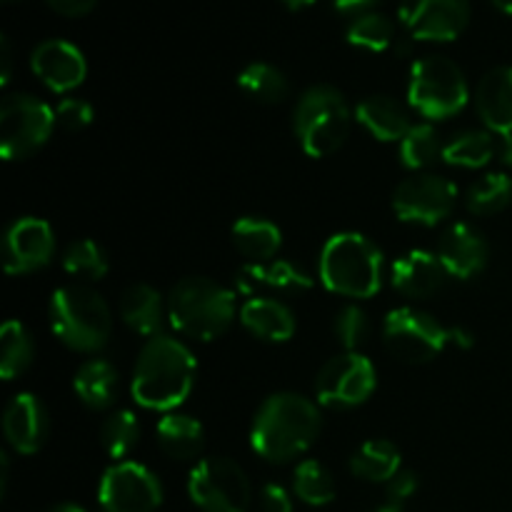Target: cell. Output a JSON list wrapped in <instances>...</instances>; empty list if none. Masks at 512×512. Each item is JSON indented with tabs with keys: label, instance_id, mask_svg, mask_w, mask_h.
Returning <instances> with one entry per match:
<instances>
[{
	"label": "cell",
	"instance_id": "6da1fadb",
	"mask_svg": "<svg viewBox=\"0 0 512 512\" xmlns=\"http://www.w3.org/2000/svg\"><path fill=\"white\" fill-rule=\"evenodd\" d=\"M195 373L198 363L188 345L160 333L140 348L130 390L145 410L173 413L193 390Z\"/></svg>",
	"mask_w": 512,
	"mask_h": 512
},
{
	"label": "cell",
	"instance_id": "7a4b0ae2",
	"mask_svg": "<svg viewBox=\"0 0 512 512\" xmlns=\"http://www.w3.org/2000/svg\"><path fill=\"white\" fill-rule=\"evenodd\" d=\"M323 420L313 400L275 393L260 405L250 428V445L268 463H290L313 448Z\"/></svg>",
	"mask_w": 512,
	"mask_h": 512
},
{
	"label": "cell",
	"instance_id": "3957f363",
	"mask_svg": "<svg viewBox=\"0 0 512 512\" xmlns=\"http://www.w3.org/2000/svg\"><path fill=\"white\" fill-rule=\"evenodd\" d=\"M238 315L235 293L210 278H185L168 295V320L185 338L210 343L233 325Z\"/></svg>",
	"mask_w": 512,
	"mask_h": 512
},
{
	"label": "cell",
	"instance_id": "277c9868",
	"mask_svg": "<svg viewBox=\"0 0 512 512\" xmlns=\"http://www.w3.org/2000/svg\"><path fill=\"white\" fill-rule=\"evenodd\" d=\"M320 280L343 298H373L383 288V250L360 233H338L320 250Z\"/></svg>",
	"mask_w": 512,
	"mask_h": 512
},
{
	"label": "cell",
	"instance_id": "5b68a950",
	"mask_svg": "<svg viewBox=\"0 0 512 512\" xmlns=\"http://www.w3.org/2000/svg\"><path fill=\"white\" fill-rule=\"evenodd\" d=\"M48 318L55 338L78 353H98L113 330L108 303L88 285H65L55 290Z\"/></svg>",
	"mask_w": 512,
	"mask_h": 512
},
{
	"label": "cell",
	"instance_id": "8992f818",
	"mask_svg": "<svg viewBox=\"0 0 512 512\" xmlns=\"http://www.w3.org/2000/svg\"><path fill=\"white\" fill-rule=\"evenodd\" d=\"M353 113L348 100L333 85H313L300 95L293 113V130L310 158H325L348 140Z\"/></svg>",
	"mask_w": 512,
	"mask_h": 512
},
{
	"label": "cell",
	"instance_id": "52a82bcc",
	"mask_svg": "<svg viewBox=\"0 0 512 512\" xmlns=\"http://www.w3.org/2000/svg\"><path fill=\"white\" fill-rule=\"evenodd\" d=\"M470 90L465 73L445 55H425L410 68L408 103L428 120H448L468 105Z\"/></svg>",
	"mask_w": 512,
	"mask_h": 512
},
{
	"label": "cell",
	"instance_id": "ba28073f",
	"mask_svg": "<svg viewBox=\"0 0 512 512\" xmlns=\"http://www.w3.org/2000/svg\"><path fill=\"white\" fill-rule=\"evenodd\" d=\"M55 110L28 93H10L0 105V155L23 160L38 153L55 130Z\"/></svg>",
	"mask_w": 512,
	"mask_h": 512
},
{
	"label": "cell",
	"instance_id": "9c48e42d",
	"mask_svg": "<svg viewBox=\"0 0 512 512\" xmlns=\"http://www.w3.org/2000/svg\"><path fill=\"white\" fill-rule=\"evenodd\" d=\"M188 495L203 512H255L248 475L230 458L200 460L190 470Z\"/></svg>",
	"mask_w": 512,
	"mask_h": 512
},
{
	"label": "cell",
	"instance_id": "30bf717a",
	"mask_svg": "<svg viewBox=\"0 0 512 512\" xmlns=\"http://www.w3.org/2000/svg\"><path fill=\"white\" fill-rule=\"evenodd\" d=\"M385 348L410 365L430 363L450 345V328L418 308H395L383 323Z\"/></svg>",
	"mask_w": 512,
	"mask_h": 512
},
{
	"label": "cell",
	"instance_id": "8fae6325",
	"mask_svg": "<svg viewBox=\"0 0 512 512\" xmlns=\"http://www.w3.org/2000/svg\"><path fill=\"white\" fill-rule=\"evenodd\" d=\"M378 375L375 365L360 353H343L330 358L315 380V395L325 408L345 410L363 405L373 395Z\"/></svg>",
	"mask_w": 512,
	"mask_h": 512
},
{
	"label": "cell",
	"instance_id": "7c38bea8",
	"mask_svg": "<svg viewBox=\"0 0 512 512\" xmlns=\"http://www.w3.org/2000/svg\"><path fill=\"white\" fill-rule=\"evenodd\" d=\"M458 203V188L453 180L435 173H418L413 178L403 180L393 193V213L398 220L413 225H433L443 223Z\"/></svg>",
	"mask_w": 512,
	"mask_h": 512
},
{
	"label": "cell",
	"instance_id": "4fadbf2b",
	"mask_svg": "<svg viewBox=\"0 0 512 512\" xmlns=\"http://www.w3.org/2000/svg\"><path fill=\"white\" fill-rule=\"evenodd\" d=\"M98 500L103 512H155L163 503V485L150 468L123 460L105 470Z\"/></svg>",
	"mask_w": 512,
	"mask_h": 512
},
{
	"label": "cell",
	"instance_id": "5bb4252c",
	"mask_svg": "<svg viewBox=\"0 0 512 512\" xmlns=\"http://www.w3.org/2000/svg\"><path fill=\"white\" fill-rule=\"evenodd\" d=\"M400 25L413 40L448 43L470 23V0H400Z\"/></svg>",
	"mask_w": 512,
	"mask_h": 512
},
{
	"label": "cell",
	"instance_id": "9a60e30c",
	"mask_svg": "<svg viewBox=\"0 0 512 512\" xmlns=\"http://www.w3.org/2000/svg\"><path fill=\"white\" fill-rule=\"evenodd\" d=\"M55 255V233L45 220L18 218L3 238V268L8 275H28L45 268Z\"/></svg>",
	"mask_w": 512,
	"mask_h": 512
},
{
	"label": "cell",
	"instance_id": "2e32d148",
	"mask_svg": "<svg viewBox=\"0 0 512 512\" xmlns=\"http://www.w3.org/2000/svg\"><path fill=\"white\" fill-rule=\"evenodd\" d=\"M30 68L45 88L58 95L75 90L88 75V63H85L80 48L60 38L43 40L40 45H35L33 55H30Z\"/></svg>",
	"mask_w": 512,
	"mask_h": 512
},
{
	"label": "cell",
	"instance_id": "e0dca14e",
	"mask_svg": "<svg viewBox=\"0 0 512 512\" xmlns=\"http://www.w3.org/2000/svg\"><path fill=\"white\" fill-rule=\"evenodd\" d=\"M438 258L450 278L470 280L488 265L490 248L485 235L470 223H453L438 240Z\"/></svg>",
	"mask_w": 512,
	"mask_h": 512
},
{
	"label": "cell",
	"instance_id": "ac0fdd59",
	"mask_svg": "<svg viewBox=\"0 0 512 512\" xmlns=\"http://www.w3.org/2000/svg\"><path fill=\"white\" fill-rule=\"evenodd\" d=\"M3 433L18 455H35L48 438V410L33 393H18L3 413Z\"/></svg>",
	"mask_w": 512,
	"mask_h": 512
},
{
	"label": "cell",
	"instance_id": "d6986e66",
	"mask_svg": "<svg viewBox=\"0 0 512 512\" xmlns=\"http://www.w3.org/2000/svg\"><path fill=\"white\" fill-rule=\"evenodd\" d=\"M448 278L438 253L428 250H408L393 263V288L415 300L435 295Z\"/></svg>",
	"mask_w": 512,
	"mask_h": 512
},
{
	"label": "cell",
	"instance_id": "ffe728a7",
	"mask_svg": "<svg viewBox=\"0 0 512 512\" xmlns=\"http://www.w3.org/2000/svg\"><path fill=\"white\" fill-rule=\"evenodd\" d=\"M280 290V293H308L313 290V278L290 260H268V263H248L238 273L240 293L255 295L260 290Z\"/></svg>",
	"mask_w": 512,
	"mask_h": 512
},
{
	"label": "cell",
	"instance_id": "44dd1931",
	"mask_svg": "<svg viewBox=\"0 0 512 512\" xmlns=\"http://www.w3.org/2000/svg\"><path fill=\"white\" fill-rule=\"evenodd\" d=\"M475 105L485 128L493 133H512V65H498L480 78Z\"/></svg>",
	"mask_w": 512,
	"mask_h": 512
},
{
	"label": "cell",
	"instance_id": "7402d4cb",
	"mask_svg": "<svg viewBox=\"0 0 512 512\" xmlns=\"http://www.w3.org/2000/svg\"><path fill=\"white\" fill-rule=\"evenodd\" d=\"M240 323L255 338L268 340V343H285L295 335V315L285 303L275 298H255L245 300L240 308Z\"/></svg>",
	"mask_w": 512,
	"mask_h": 512
},
{
	"label": "cell",
	"instance_id": "603a6c76",
	"mask_svg": "<svg viewBox=\"0 0 512 512\" xmlns=\"http://www.w3.org/2000/svg\"><path fill=\"white\" fill-rule=\"evenodd\" d=\"M120 318L138 335L155 338V335H160V328L168 318V303H163L153 285L135 283L120 295Z\"/></svg>",
	"mask_w": 512,
	"mask_h": 512
},
{
	"label": "cell",
	"instance_id": "cb8c5ba5",
	"mask_svg": "<svg viewBox=\"0 0 512 512\" xmlns=\"http://www.w3.org/2000/svg\"><path fill=\"white\" fill-rule=\"evenodd\" d=\"M355 120L383 143H400L413 123L408 118V110L390 95H370L355 108Z\"/></svg>",
	"mask_w": 512,
	"mask_h": 512
},
{
	"label": "cell",
	"instance_id": "d4e9b609",
	"mask_svg": "<svg viewBox=\"0 0 512 512\" xmlns=\"http://www.w3.org/2000/svg\"><path fill=\"white\" fill-rule=\"evenodd\" d=\"M230 238L238 253L245 255L250 263H268L283 248V233L278 225L260 215H245L235 220Z\"/></svg>",
	"mask_w": 512,
	"mask_h": 512
},
{
	"label": "cell",
	"instance_id": "484cf974",
	"mask_svg": "<svg viewBox=\"0 0 512 512\" xmlns=\"http://www.w3.org/2000/svg\"><path fill=\"white\" fill-rule=\"evenodd\" d=\"M155 435H158L160 450L173 460H193L203 450L205 430L193 415L165 413L158 420Z\"/></svg>",
	"mask_w": 512,
	"mask_h": 512
},
{
	"label": "cell",
	"instance_id": "4316f807",
	"mask_svg": "<svg viewBox=\"0 0 512 512\" xmlns=\"http://www.w3.org/2000/svg\"><path fill=\"white\" fill-rule=\"evenodd\" d=\"M400 448L393 440L373 438L360 445L350 458V470L355 478L368 480V483H390L400 473Z\"/></svg>",
	"mask_w": 512,
	"mask_h": 512
},
{
	"label": "cell",
	"instance_id": "83f0119b",
	"mask_svg": "<svg viewBox=\"0 0 512 512\" xmlns=\"http://www.w3.org/2000/svg\"><path fill=\"white\" fill-rule=\"evenodd\" d=\"M73 390L93 410H105L113 405L115 393H118V370L108 360L93 358L80 365V370L73 378Z\"/></svg>",
	"mask_w": 512,
	"mask_h": 512
},
{
	"label": "cell",
	"instance_id": "f1b7e54d",
	"mask_svg": "<svg viewBox=\"0 0 512 512\" xmlns=\"http://www.w3.org/2000/svg\"><path fill=\"white\" fill-rule=\"evenodd\" d=\"M443 160L455 168H485L498 160V135L493 130H465L450 138L443 148Z\"/></svg>",
	"mask_w": 512,
	"mask_h": 512
},
{
	"label": "cell",
	"instance_id": "f546056e",
	"mask_svg": "<svg viewBox=\"0 0 512 512\" xmlns=\"http://www.w3.org/2000/svg\"><path fill=\"white\" fill-rule=\"evenodd\" d=\"M238 88L248 95L250 100L263 105L283 103L290 93L288 78L283 70L270 63H250L240 70Z\"/></svg>",
	"mask_w": 512,
	"mask_h": 512
},
{
	"label": "cell",
	"instance_id": "4dcf8cb0",
	"mask_svg": "<svg viewBox=\"0 0 512 512\" xmlns=\"http://www.w3.org/2000/svg\"><path fill=\"white\" fill-rule=\"evenodd\" d=\"M35 345L20 320H8L0 330V378L13 380L33 363Z\"/></svg>",
	"mask_w": 512,
	"mask_h": 512
},
{
	"label": "cell",
	"instance_id": "1f68e13d",
	"mask_svg": "<svg viewBox=\"0 0 512 512\" xmlns=\"http://www.w3.org/2000/svg\"><path fill=\"white\" fill-rule=\"evenodd\" d=\"M443 148L438 130L430 123H418L405 133V138L398 143V158L408 170L423 173L433 163L443 158Z\"/></svg>",
	"mask_w": 512,
	"mask_h": 512
},
{
	"label": "cell",
	"instance_id": "d6a6232c",
	"mask_svg": "<svg viewBox=\"0 0 512 512\" xmlns=\"http://www.w3.org/2000/svg\"><path fill=\"white\" fill-rule=\"evenodd\" d=\"M345 35H348L350 45H355L360 50H368V53H385V50L395 48V43H398L395 23L388 15L378 13V10L350 20L348 33Z\"/></svg>",
	"mask_w": 512,
	"mask_h": 512
},
{
	"label": "cell",
	"instance_id": "836d02e7",
	"mask_svg": "<svg viewBox=\"0 0 512 512\" xmlns=\"http://www.w3.org/2000/svg\"><path fill=\"white\" fill-rule=\"evenodd\" d=\"M295 498L303 500L310 508H323L335 500V478L318 460H303L293 475Z\"/></svg>",
	"mask_w": 512,
	"mask_h": 512
},
{
	"label": "cell",
	"instance_id": "e575fe53",
	"mask_svg": "<svg viewBox=\"0 0 512 512\" xmlns=\"http://www.w3.org/2000/svg\"><path fill=\"white\" fill-rule=\"evenodd\" d=\"M140 440V423L133 410H115L100 425V443L113 460L123 463Z\"/></svg>",
	"mask_w": 512,
	"mask_h": 512
},
{
	"label": "cell",
	"instance_id": "d590c367",
	"mask_svg": "<svg viewBox=\"0 0 512 512\" xmlns=\"http://www.w3.org/2000/svg\"><path fill=\"white\" fill-rule=\"evenodd\" d=\"M512 200V180L505 173H488L470 185L465 203L475 215H495L505 210Z\"/></svg>",
	"mask_w": 512,
	"mask_h": 512
},
{
	"label": "cell",
	"instance_id": "8d00e7d4",
	"mask_svg": "<svg viewBox=\"0 0 512 512\" xmlns=\"http://www.w3.org/2000/svg\"><path fill=\"white\" fill-rule=\"evenodd\" d=\"M63 270L80 280H103L108 273V255L95 240L80 238L65 248Z\"/></svg>",
	"mask_w": 512,
	"mask_h": 512
},
{
	"label": "cell",
	"instance_id": "74e56055",
	"mask_svg": "<svg viewBox=\"0 0 512 512\" xmlns=\"http://www.w3.org/2000/svg\"><path fill=\"white\" fill-rule=\"evenodd\" d=\"M333 330L338 343L345 348V353H358V348L370 335V320L363 308H358V305H345V308L335 315Z\"/></svg>",
	"mask_w": 512,
	"mask_h": 512
},
{
	"label": "cell",
	"instance_id": "f35d334b",
	"mask_svg": "<svg viewBox=\"0 0 512 512\" xmlns=\"http://www.w3.org/2000/svg\"><path fill=\"white\" fill-rule=\"evenodd\" d=\"M53 110L55 123L63 130H85L93 123V105L83 98H63Z\"/></svg>",
	"mask_w": 512,
	"mask_h": 512
},
{
	"label": "cell",
	"instance_id": "ab89813d",
	"mask_svg": "<svg viewBox=\"0 0 512 512\" xmlns=\"http://www.w3.org/2000/svg\"><path fill=\"white\" fill-rule=\"evenodd\" d=\"M260 512H293V498L278 483H265L258 495Z\"/></svg>",
	"mask_w": 512,
	"mask_h": 512
},
{
	"label": "cell",
	"instance_id": "60d3db41",
	"mask_svg": "<svg viewBox=\"0 0 512 512\" xmlns=\"http://www.w3.org/2000/svg\"><path fill=\"white\" fill-rule=\"evenodd\" d=\"M420 488V480L413 470H400L393 480L388 483V498L390 503H398L403 505L405 500L413 498L415 490Z\"/></svg>",
	"mask_w": 512,
	"mask_h": 512
},
{
	"label": "cell",
	"instance_id": "b9f144b4",
	"mask_svg": "<svg viewBox=\"0 0 512 512\" xmlns=\"http://www.w3.org/2000/svg\"><path fill=\"white\" fill-rule=\"evenodd\" d=\"M45 3H48L58 15H65V18H80V15H88L98 0H45Z\"/></svg>",
	"mask_w": 512,
	"mask_h": 512
},
{
	"label": "cell",
	"instance_id": "7bdbcfd3",
	"mask_svg": "<svg viewBox=\"0 0 512 512\" xmlns=\"http://www.w3.org/2000/svg\"><path fill=\"white\" fill-rule=\"evenodd\" d=\"M375 5H378V0H333L335 13L350 20L360 18V15L365 13H373Z\"/></svg>",
	"mask_w": 512,
	"mask_h": 512
},
{
	"label": "cell",
	"instance_id": "ee69618b",
	"mask_svg": "<svg viewBox=\"0 0 512 512\" xmlns=\"http://www.w3.org/2000/svg\"><path fill=\"white\" fill-rule=\"evenodd\" d=\"M498 135V160L505 168H512V133H495Z\"/></svg>",
	"mask_w": 512,
	"mask_h": 512
},
{
	"label": "cell",
	"instance_id": "f6af8a7d",
	"mask_svg": "<svg viewBox=\"0 0 512 512\" xmlns=\"http://www.w3.org/2000/svg\"><path fill=\"white\" fill-rule=\"evenodd\" d=\"M0 60H3V70H0V83L8 85L10 80V65H13V53H10V40L5 38L0 40Z\"/></svg>",
	"mask_w": 512,
	"mask_h": 512
},
{
	"label": "cell",
	"instance_id": "bcb514c9",
	"mask_svg": "<svg viewBox=\"0 0 512 512\" xmlns=\"http://www.w3.org/2000/svg\"><path fill=\"white\" fill-rule=\"evenodd\" d=\"M450 345L463 350L473 348V335H470L465 328H458V325H455V328H450Z\"/></svg>",
	"mask_w": 512,
	"mask_h": 512
},
{
	"label": "cell",
	"instance_id": "7dc6e473",
	"mask_svg": "<svg viewBox=\"0 0 512 512\" xmlns=\"http://www.w3.org/2000/svg\"><path fill=\"white\" fill-rule=\"evenodd\" d=\"M8 473H10V458L5 453H0V495H5V490H8Z\"/></svg>",
	"mask_w": 512,
	"mask_h": 512
},
{
	"label": "cell",
	"instance_id": "c3c4849f",
	"mask_svg": "<svg viewBox=\"0 0 512 512\" xmlns=\"http://www.w3.org/2000/svg\"><path fill=\"white\" fill-rule=\"evenodd\" d=\"M50 512H88V510L80 508V505H75V503H60V505H53Z\"/></svg>",
	"mask_w": 512,
	"mask_h": 512
},
{
	"label": "cell",
	"instance_id": "681fc988",
	"mask_svg": "<svg viewBox=\"0 0 512 512\" xmlns=\"http://www.w3.org/2000/svg\"><path fill=\"white\" fill-rule=\"evenodd\" d=\"M280 3L288 5L290 10H303V8H308V5H313L315 0H280Z\"/></svg>",
	"mask_w": 512,
	"mask_h": 512
},
{
	"label": "cell",
	"instance_id": "f907efd6",
	"mask_svg": "<svg viewBox=\"0 0 512 512\" xmlns=\"http://www.w3.org/2000/svg\"><path fill=\"white\" fill-rule=\"evenodd\" d=\"M493 5L500 10V13L510 15L512 18V0H493Z\"/></svg>",
	"mask_w": 512,
	"mask_h": 512
},
{
	"label": "cell",
	"instance_id": "816d5d0a",
	"mask_svg": "<svg viewBox=\"0 0 512 512\" xmlns=\"http://www.w3.org/2000/svg\"><path fill=\"white\" fill-rule=\"evenodd\" d=\"M373 512H405L403 510V505H398V503H385V505H380V508H375Z\"/></svg>",
	"mask_w": 512,
	"mask_h": 512
},
{
	"label": "cell",
	"instance_id": "f5cc1de1",
	"mask_svg": "<svg viewBox=\"0 0 512 512\" xmlns=\"http://www.w3.org/2000/svg\"><path fill=\"white\" fill-rule=\"evenodd\" d=\"M3 3H18V0H3Z\"/></svg>",
	"mask_w": 512,
	"mask_h": 512
}]
</instances>
